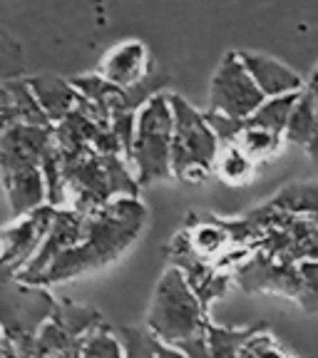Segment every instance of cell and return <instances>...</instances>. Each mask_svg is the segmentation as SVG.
Segmentation results:
<instances>
[{"label":"cell","mask_w":318,"mask_h":358,"mask_svg":"<svg viewBox=\"0 0 318 358\" xmlns=\"http://www.w3.org/2000/svg\"><path fill=\"white\" fill-rule=\"evenodd\" d=\"M150 212L140 196H122L85 217V229L70 252L60 254L35 286H52L95 274L120 262L145 231Z\"/></svg>","instance_id":"1"},{"label":"cell","mask_w":318,"mask_h":358,"mask_svg":"<svg viewBox=\"0 0 318 358\" xmlns=\"http://www.w3.org/2000/svg\"><path fill=\"white\" fill-rule=\"evenodd\" d=\"M60 155L67 209L92 214L115 199L140 196V185L129 172V162L124 157L102 155L92 147L60 150Z\"/></svg>","instance_id":"2"},{"label":"cell","mask_w":318,"mask_h":358,"mask_svg":"<svg viewBox=\"0 0 318 358\" xmlns=\"http://www.w3.org/2000/svg\"><path fill=\"white\" fill-rule=\"evenodd\" d=\"M52 129L55 127L17 122L0 134V179L13 219L28 217L48 204V187L40 162L52 145Z\"/></svg>","instance_id":"3"},{"label":"cell","mask_w":318,"mask_h":358,"mask_svg":"<svg viewBox=\"0 0 318 358\" xmlns=\"http://www.w3.org/2000/svg\"><path fill=\"white\" fill-rule=\"evenodd\" d=\"M209 321V308L199 301L185 274L174 266L164 268L147 308L145 329L169 346H182L204 336Z\"/></svg>","instance_id":"4"},{"label":"cell","mask_w":318,"mask_h":358,"mask_svg":"<svg viewBox=\"0 0 318 358\" xmlns=\"http://www.w3.org/2000/svg\"><path fill=\"white\" fill-rule=\"evenodd\" d=\"M172 132L174 115L167 92H159L142 105L134 120L129 164L137 185L145 187L157 179H172Z\"/></svg>","instance_id":"5"},{"label":"cell","mask_w":318,"mask_h":358,"mask_svg":"<svg viewBox=\"0 0 318 358\" xmlns=\"http://www.w3.org/2000/svg\"><path fill=\"white\" fill-rule=\"evenodd\" d=\"M174 115L172 132V177L187 185L207 182L214 172V162L219 157L217 134L204 120V112H199L189 100L179 95H169Z\"/></svg>","instance_id":"6"},{"label":"cell","mask_w":318,"mask_h":358,"mask_svg":"<svg viewBox=\"0 0 318 358\" xmlns=\"http://www.w3.org/2000/svg\"><path fill=\"white\" fill-rule=\"evenodd\" d=\"M57 299L48 286L0 279V331L22 358H33L40 329L52 319Z\"/></svg>","instance_id":"7"},{"label":"cell","mask_w":318,"mask_h":358,"mask_svg":"<svg viewBox=\"0 0 318 358\" xmlns=\"http://www.w3.org/2000/svg\"><path fill=\"white\" fill-rule=\"evenodd\" d=\"M263 100L266 97L259 92L239 52H226L209 83V112L244 122L263 105Z\"/></svg>","instance_id":"8"},{"label":"cell","mask_w":318,"mask_h":358,"mask_svg":"<svg viewBox=\"0 0 318 358\" xmlns=\"http://www.w3.org/2000/svg\"><path fill=\"white\" fill-rule=\"evenodd\" d=\"M57 209L45 204L0 229V279H17L40 252Z\"/></svg>","instance_id":"9"},{"label":"cell","mask_w":318,"mask_h":358,"mask_svg":"<svg viewBox=\"0 0 318 358\" xmlns=\"http://www.w3.org/2000/svg\"><path fill=\"white\" fill-rule=\"evenodd\" d=\"M167 254H169V266L179 268L185 274L187 284L191 286V291H194L196 296H199V301L207 308L212 306V301H217V299H222L226 294L231 279H234V276L217 271L212 262L201 259L191 249L189 236H187L185 229H179L172 236V241L167 246Z\"/></svg>","instance_id":"10"},{"label":"cell","mask_w":318,"mask_h":358,"mask_svg":"<svg viewBox=\"0 0 318 358\" xmlns=\"http://www.w3.org/2000/svg\"><path fill=\"white\" fill-rule=\"evenodd\" d=\"M157 62L145 40L129 38L105 52L97 67V78L117 90H134L157 73Z\"/></svg>","instance_id":"11"},{"label":"cell","mask_w":318,"mask_h":358,"mask_svg":"<svg viewBox=\"0 0 318 358\" xmlns=\"http://www.w3.org/2000/svg\"><path fill=\"white\" fill-rule=\"evenodd\" d=\"M236 284L246 294H281L296 301L301 291V276H298V264L279 262V259L263 257L261 252H254V257L234 271Z\"/></svg>","instance_id":"12"},{"label":"cell","mask_w":318,"mask_h":358,"mask_svg":"<svg viewBox=\"0 0 318 358\" xmlns=\"http://www.w3.org/2000/svg\"><path fill=\"white\" fill-rule=\"evenodd\" d=\"M239 57L246 70H249V75H252V80L256 83L259 92L266 100H274V97H284V95H298L306 87V80L294 67L276 60V57H268L252 50H241Z\"/></svg>","instance_id":"13"},{"label":"cell","mask_w":318,"mask_h":358,"mask_svg":"<svg viewBox=\"0 0 318 358\" xmlns=\"http://www.w3.org/2000/svg\"><path fill=\"white\" fill-rule=\"evenodd\" d=\"M28 80V87L33 92V97L38 100L40 110L45 112V117L50 120V124L65 122L75 110H78L82 95L78 92V87L73 85L70 78H57V75H35Z\"/></svg>","instance_id":"14"},{"label":"cell","mask_w":318,"mask_h":358,"mask_svg":"<svg viewBox=\"0 0 318 358\" xmlns=\"http://www.w3.org/2000/svg\"><path fill=\"white\" fill-rule=\"evenodd\" d=\"M189 222L182 227L189 236V244L201 259L217 262L226 249L231 246V236L224 217H212V214H189Z\"/></svg>","instance_id":"15"},{"label":"cell","mask_w":318,"mask_h":358,"mask_svg":"<svg viewBox=\"0 0 318 358\" xmlns=\"http://www.w3.org/2000/svg\"><path fill=\"white\" fill-rule=\"evenodd\" d=\"M316 112H318V70L306 83V87L301 90L296 105L291 110L289 124H286V132H284V142L298 145L306 150L308 140H311L313 134V127H316Z\"/></svg>","instance_id":"16"},{"label":"cell","mask_w":318,"mask_h":358,"mask_svg":"<svg viewBox=\"0 0 318 358\" xmlns=\"http://www.w3.org/2000/svg\"><path fill=\"white\" fill-rule=\"evenodd\" d=\"M268 212L291 217H316L318 214V182H296L274 194L263 204Z\"/></svg>","instance_id":"17"},{"label":"cell","mask_w":318,"mask_h":358,"mask_svg":"<svg viewBox=\"0 0 318 358\" xmlns=\"http://www.w3.org/2000/svg\"><path fill=\"white\" fill-rule=\"evenodd\" d=\"M120 338L124 343V358H187L185 351L159 341L145 326H122Z\"/></svg>","instance_id":"18"},{"label":"cell","mask_w":318,"mask_h":358,"mask_svg":"<svg viewBox=\"0 0 318 358\" xmlns=\"http://www.w3.org/2000/svg\"><path fill=\"white\" fill-rule=\"evenodd\" d=\"M263 331L261 326H241V329H229V326L209 324L204 331V341H207L209 356L212 358H239L241 348L246 341Z\"/></svg>","instance_id":"19"},{"label":"cell","mask_w":318,"mask_h":358,"mask_svg":"<svg viewBox=\"0 0 318 358\" xmlns=\"http://www.w3.org/2000/svg\"><path fill=\"white\" fill-rule=\"evenodd\" d=\"M224 185L229 187H244L256 177V162L249 159L239 147L226 145L219 150L217 162H214V172Z\"/></svg>","instance_id":"20"},{"label":"cell","mask_w":318,"mask_h":358,"mask_svg":"<svg viewBox=\"0 0 318 358\" xmlns=\"http://www.w3.org/2000/svg\"><path fill=\"white\" fill-rule=\"evenodd\" d=\"M78 358H124V343L120 334L102 321L80 338Z\"/></svg>","instance_id":"21"},{"label":"cell","mask_w":318,"mask_h":358,"mask_svg":"<svg viewBox=\"0 0 318 358\" xmlns=\"http://www.w3.org/2000/svg\"><path fill=\"white\" fill-rule=\"evenodd\" d=\"M298 95H301V92H298ZM298 95H284V97H274V100H263V105L254 112L252 117L246 120V124L284 137L286 124H289V117H291V110H294V105H296Z\"/></svg>","instance_id":"22"},{"label":"cell","mask_w":318,"mask_h":358,"mask_svg":"<svg viewBox=\"0 0 318 358\" xmlns=\"http://www.w3.org/2000/svg\"><path fill=\"white\" fill-rule=\"evenodd\" d=\"M281 145H284V137H281V134L252 127V124H246V120H244V129H241L234 142V147H239V150L244 152L249 159H254L256 164L263 162V159H271V157L281 150Z\"/></svg>","instance_id":"23"},{"label":"cell","mask_w":318,"mask_h":358,"mask_svg":"<svg viewBox=\"0 0 318 358\" xmlns=\"http://www.w3.org/2000/svg\"><path fill=\"white\" fill-rule=\"evenodd\" d=\"M52 321H57L67 334L80 341L89 329H95L97 324H102V313L97 311V308L78 306V303L62 299V301H57V308H55V313H52Z\"/></svg>","instance_id":"24"},{"label":"cell","mask_w":318,"mask_h":358,"mask_svg":"<svg viewBox=\"0 0 318 358\" xmlns=\"http://www.w3.org/2000/svg\"><path fill=\"white\" fill-rule=\"evenodd\" d=\"M25 73V52L20 40L0 25V83L17 80Z\"/></svg>","instance_id":"25"},{"label":"cell","mask_w":318,"mask_h":358,"mask_svg":"<svg viewBox=\"0 0 318 358\" xmlns=\"http://www.w3.org/2000/svg\"><path fill=\"white\" fill-rule=\"evenodd\" d=\"M301 291L296 301L306 313H318V262H298Z\"/></svg>","instance_id":"26"},{"label":"cell","mask_w":318,"mask_h":358,"mask_svg":"<svg viewBox=\"0 0 318 358\" xmlns=\"http://www.w3.org/2000/svg\"><path fill=\"white\" fill-rule=\"evenodd\" d=\"M239 358H294V356H289V353L284 351V346H281L268 331H259L256 336H252V338L246 341Z\"/></svg>","instance_id":"27"},{"label":"cell","mask_w":318,"mask_h":358,"mask_svg":"<svg viewBox=\"0 0 318 358\" xmlns=\"http://www.w3.org/2000/svg\"><path fill=\"white\" fill-rule=\"evenodd\" d=\"M179 351H185L187 358H212L209 356V348H207V341H204V336H199V338H194V341L182 343Z\"/></svg>","instance_id":"28"},{"label":"cell","mask_w":318,"mask_h":358,"mask_svg":"<svg viewBox=\"0 0 318 358\" xmlns=\"http://www.w3.org/2000/svg\"><path fill=\"white\" fill-rule=\"evenodd\" d=\"M306 152H308V157H311V162L318 167V112H316V127H313V134L306 145Z\"/></svg>","instance_id":"29"},{"label":"cell","mask_w":318,"mask_h":358,"mask_svg":"<svg viewBox=\"0 0 318 358\" xmlns=\"http://www.w3.org/2000/svg\"><path fill=\"white\" fill-rule=\"evenodd\" d=\"M13 124H17L15 115H10V112H0V134L8 132V129H10Z\"/></svg>","instance_id":"30"},{"label":"cell","mask_w":318,"mask_h":358,"mask_svg":"<svg viewBox=\"0 0 318 358\" xmlns=\"http://www.w3.org/2000/svg\"><path fill=\"white\" fill-rule=\"evenodd\" d=\"M0 358H22V356L15 351V346H13L10 341H6L3 343V348H0Z\"/></svg>","instance_id":"31"},{"label":"cell","mask_w":318,"mask_h":358,"mask_svg":"<svg viewBox=\"0 0 318 358\" xmlns=\"http://www.w3.org/2000/svg\"><path fill=\"white\" fill-rule=\"evenodd\" d=\"M3 343H6V336H3V331H0V348H3Z\"/></svg>","instance_id":"32"}]
</instances>
